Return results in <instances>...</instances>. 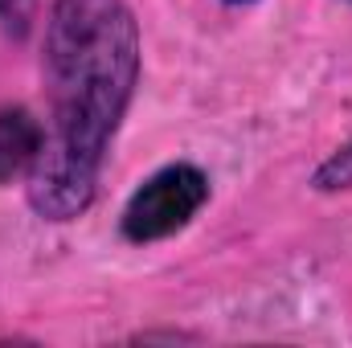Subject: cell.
<instances>
[{
	"label": "cell",
	"instance_id": "cell-1",
	"mask_svg": "<svg viewBox=\"0 0 352 348\" xmlns=\"http://www.w3.org/2000/svg\"><path fill=\"white\" fill-rule=\"evenodd\" d=\"M140 70L144 41L127 0H54L41 50L50 127L37 164L25 176L29 209L41 221L62 226L94 205Z\"/></svg>",
	"mask_w": 352,
	"mask_h": 348
},
{
	"label": "cell",
	"instance_id": "cell-2",
	"mask_svg": "<svg viewBox=\"0 0 352 348\" xmlns=\"http://www.w3.org/2000/svg\"><path fill=\"white\" fill-rule=\"evenodd\" d=\"M209 201V176L188 160L164 164L160 173H152L123 205V238L127 242H164L180 234Z\"/></svg>",
	"mask_w": 352,
	"mask_h": 348
},
{
	"label": "cell",
	"instance_id": "cell-3",
	"mask_svg": "<svg viewBox=\"0 0 352 348\" xmlns=\"http://www.w3.org/2000/svg\"><path fill=\"white\" fill-rule=\"evenodd\" d=\"M45 144V127L29 107H4L0 111V184L29 176Z\"/></svg>",
	"mask_w": 352,
	"mask_h": 348
},
{
	"label": "cell",
	"instance_id": "cell-4",
	"mask_svg": "<svg viewBox=\"0 0 352 348\" xmlns=\"http://www.w3.org/2000/svg\"><path fill=\"white\" fill-rule=\"evenodd\" d=\"M311 188L316 193H349L352 188V140L320 160V168L311 173Z\"/></svg>",
	"mask_w": 352,
	"mask_h": 348
},
{
	"label": "cell",
	"instance_id": "cell-5",
	"mask_svg": "<svg viewBox=\"0 0 352 348\" xmlns=\"http://www.w3.org/2000/svg\"><path fill=\"white\" fill-rule=\"evenodd\" d=\"M29 17H33V0H0V21L8 33H25Z\"/></svg>",
	"mask_w": 352,
	"mask_h": 348
},
{
	"label": "cell",
	"instance_id": "cell-6",
	"mask_svg": "<svg viewBox=\"0 0 352 348\" xmlns=\"http://www.w3.org/2000/svg\"><path fill=\"white\" fill-rule=\"evenodd\" d=\"M226 4H250V0H226Z\"/></svg>",
	"mask_w": 352,
	"mask_h": 348
},
{
	"label": "cell",
	"instance_id": "cell-7",
	"mask_svg": "<svg viewBox=\"0 0 352 348\" xmlns=\"http://www.w3.org/2000/svg\"><path fill=\"white\" fill-rule=\"evenodd\" d=\"M344 4H352V0H344Z\"/></svg>",
	"mask_w": 352,
	"mask_h": 348
}]
</instances>
